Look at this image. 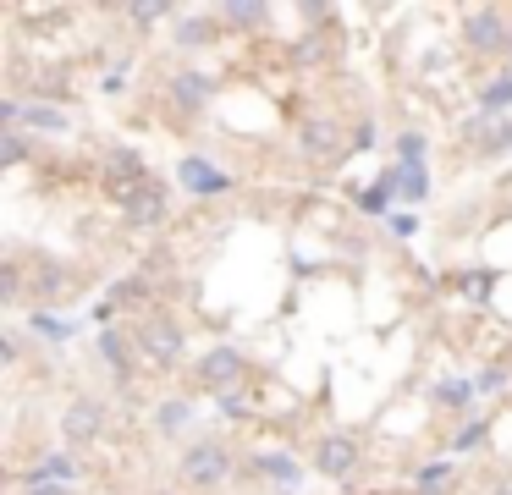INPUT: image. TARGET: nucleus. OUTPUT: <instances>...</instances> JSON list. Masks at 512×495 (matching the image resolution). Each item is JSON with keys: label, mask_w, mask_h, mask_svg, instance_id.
Returning a JSON list of instances; mask_svg holds the SVG:
<instances>
[{"label": "nucleus", "mask_w": 512, "mask_h": 495, "mask_svg": "<svg viewBox=\"0 0 512 495\" xmlns=\"http://www.w3.org/2000/svg\"><path fill=\"white\" fill-rule=\"evenodd\" d=\"M221 468H226V457H221L215 446H204V451H193V457H188V479H193V484H210Z\"/></svg>", "instance_id": "f257e3e1"}, {"label": "nucleus", "mask_w": 512, "mask_h": 495, "mask_svg": "<svg viewBox=\"0 0 512 495\" xmlns=\"http://www.w3.org/2000/svg\"><path fill=\"white\" fill-rule=\"evenodd\" d=\"M402 193H413V198L424 193V176H419V165H402Z\"/></svg>", "instance_id": "39448f33"}, {"label": "nucleus", "mask_w": 512, "mask_h": 495, "mask_svg": "<svg viewBox=\"0 0 512 495\" xmlns=\"http://www.w3.org/2000/svg\"><path fill=\"white\" fill-rule=\"evenodd\" d=\"M182 182H188L193 193H215V187H226V176L210 171L204 160H188V165H182Z\"/></svg>", "instance_id": "f03ea898"}, {"label": "nucleus", "mask_w": 512, "mask_h": 495, "mask_svg": "<svg viewBox=\"0 0 512 495\" xmlns=\"http://www.w3.org/2000/svg\"><path fill=\"white\" fill-rule=\"evenodd\" d=\"M265 468H270V473H281V479H292V473H298L287 457H265Z\"/></svg>", "instance_id": "423d86ee"}, {"label": "nucleus", "mask_w": 512, "mask_h": 495, "mask_svg": "<svg viewBox=\"0 0 512 495\" xmlns=\"http://www.w3.org/2000/svg\"><path fill=\"white\" fill-rule=\"evenodd\" d=\"M347 457H353V451H347V440H331V446L320 451V462H325L331 473H342V468H347Z\"/></svg>", "instance_id": "20e7f679"}, {"label": "nucleus", "mask_w": 512, "mask_h": 495, "mask_svg": "<svg viewBox=\"0 0 512 495\" xmlns=\"http://www.w3.org/2000/svg\"><path fill=\"white\" fill-rule=\"evenodd\" d=\"M232 374H237V358H232V352H215V358L204 363V380H232Z\"/></svg>", "instance_id": "7ed1b4c3"}]
</instances>
